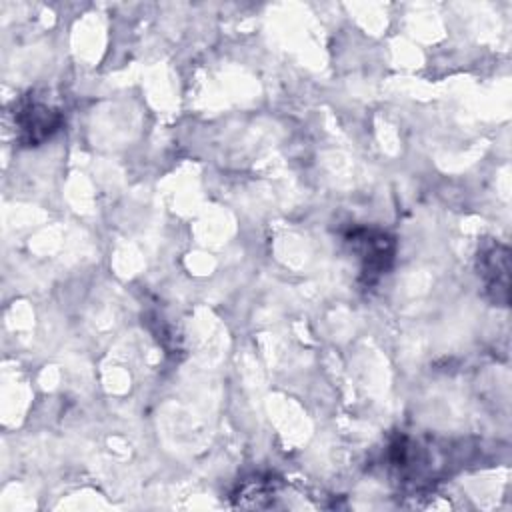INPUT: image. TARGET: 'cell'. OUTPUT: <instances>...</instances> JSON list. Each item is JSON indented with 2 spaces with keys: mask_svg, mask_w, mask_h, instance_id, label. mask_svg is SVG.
I'll return each mask as SVG.
<instances>
[{
  "mask_svg": "<svg viewBox=\"0 0 512 512\" xmlns=\"http://www.w3.org/2000/svg\"><path fill=\"white\" fill-rule=\"evenodd\" d=\"M478 278L492 304L508 306L510 302V250L498 240H484L476 254Z\"/></svg>",
  "mask_w": 512,
  "mask_h": 512,
  "instance_id": "cell-3",
  "label": "cell"
},
{
  "mask_svg": "<svg viewBox=\"0 0 512 512\" xmlns=\"http://www.w3.org/2000/svg\"><path fill=\"white\" fill-rule=\"evenodd\" d=\"M12 120L16 140L22 146H38L62 126V112L50 102L28 94L14 104Z\"/></svg>",
  "mask_w": 512,
  "mask_h": 512,
  "instance_id": "cell-2",
  "label": "cell"
},
{
  "mask_svg": "<svg viewBox=\"0 0 512 512\" xmlns=\"http://www.w3.org/2000/svg\"><path fill=\"white\" fill-rule=\"evenodd\" d=\"M344 242L360 264V280L366 286L376 284L392 266L396 254L394 238L380 230L368 226H354L344 234Z\"/></svg>",
  "mask_w": 512,
  "mask_h": 512,
  "instance_id": "cell-1",
  "label": "cell"
}]
</instances>
